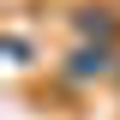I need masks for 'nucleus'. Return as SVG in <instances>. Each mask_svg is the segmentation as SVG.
<instances>
[{
	"label": "nucleus",
	"instance_id": "obj_1",
	"mask_svg": "<svg viewBox=\"0 0 120 120\" xmlns=\"http://www.w3.org/2000/svg\"><path fill=\"white\" fill-rule=\"evenodd\" d=\"M114 66H120V54H114V48L72 42L66 54L54 60V84H66V90H96V84H114Z\"/></svg>",
	"mask_w": 120,
	"mask_h": 120
},
{
	"label": "nucleus",
	"instance_id": "obj_2",
	"mask_svg": "<svg viewBox=\"0 0 120 120\" xmlns=\"http://www.w3.org/2000/svg\"><path fill=\"white\" fill-rule=\"evenodd\" d=\"M114 90H120V66H114Z\"/></svg>",
	"mask_w": 120,
	"mask_h": 120
}]
</instances>
